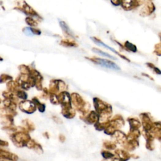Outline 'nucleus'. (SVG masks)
I'll use <instances>...</instances> for the list:
<instances>
[{"mask_svg":"<svg viewBox=\"0 0 161 161\" xmlns=\"http://www.w3.org/2000/svg\"><path fill=\"white\" fill-rule=\"evenodd\" d=\"M11 140L17 146L23 147L27 145L30 138L27 133L18 132L12 134Z\"/></svg>","mask_w":161,"mask_h":161,"instance_id":"obj_1","label":"nucleus"},{"mask_svg":"<svg viewBox=\"0 0 161 161\" xmlns=\"http://www.w3.org/2000/svg\"><path fill=\"white\" fill-rule=\"evenodd\" d=\"M15 10H18V11H21L24 14H25L28 17H38L39 18V14L29 5L27 4L25 1H23L22 4L21 6H19L18 7L15 8Z\"/></svg>","mask_w":161,"mask_h":161,"instance_id":"obj_2","label":"nucleus"},{"mask_svg":"<svg viewBox=\"0 0 161 161\" xmlns=\"http://www.w3.org/2000/svg\"><path fill=\"white\" fill-rule=\"evenodd\" d=\"M90 60L93 62L94 63L98 64L100 66H102L103 67L108 68V69H111L114 70H120V68L113 62H111L108 60L106 59H103L100 58H91Z\"/></svg>","mask_w":161,"mask_h":161,"instance_id":"obj_3","label":"nucleus"},{"mask_svg":"<svg viewBox=\"0 0 161 161\" xmlns=\"http://www.w3.org/2000/svg\"><path fill=\"white\" fill-rule=\"evenodd\" d=\"M20 109L25 113L31 114L36 110L35 105L30 101H23L19 104Z\"/></svg>","mask_w":161,"mask_h":161,"instance_id":"obj_4","label":"nucleus"},{"mask_svg":"<svg viewBox=\"0 0 161 161\" xmlns=\"http://www.w3.org/2000/svg\"><path fill=\"white\" fill-rule=\"evenodd\" d=\"M91 39L95 43V44H96L97 45H100V46H102V47H105V48H108V49H109V50H110L111 51H112L113 52H114L115 54H116L117 55H118V56H119L120 57H122L123 59H124L125 60H127V61H130L129 60V59H128L126 57H125V56H123V55H121V54H120L119 52H118L117 51H115V49L114 48H113L112 47H109L108 45H106V44H104L102 40H99L98 39H97V38H96V37H91Z\"/></svg>","mask_w":161,"mask_h":161,"instance_id":"obj_5","label":"nucleus"},{"mask_svg":"<svg viewBox=\"0 0 161 161\" xmlns=\"http://www.w3.org/2000/svg\"><path fill=\"white\" fill-rule=\"evenodd\" d=\"M59 25H60V27H61V29H63V32L67 36H69L71 38H74V35L72 33V32L70 28L68 27V25H67L66 23H65L64 21H62V20H59Z\"/></svg>","mask_w":161,"mask_h":161,"instance_id":"obj_6","label":"nucleus"},{"mask_svg":"<svg viewBox=\"0 0 161 161\" xmlns=\"http://www.w3.org/2000/svg\"><path fill=\"white\" fill-rule=\"evenodd\" d=\"M142 13H144V15H147L146 16L148 15L151 14L152 12L155 10V6L154 5V4L152 2L148 3V4H147L142 10Z\"/></svg>","mask_w":161,"mask_h":161,"instance_id":"obj_7","label":"nucleus"},{"mask_svg":"<svg viewBox=\"0 0 161 161\" xmlns=\"http://www.w3.org/2000/svg\"><path fill=\"white\" fill-rule=\"evenodd\" d=\"M23 31L26 35L29 36L33 35H40L41 34V31L40 30L36 29L34 27H25L23 29Z\"/></svg>","mask_w":161,"mask_h":161,"instance_id":"obj_8","label":"nucleus"},{"mask_svg":"<svg viewBox=\"0 0 161 161\" xmlns=\"http://www.w3.org/2000/svg\"><path fill=\"white\" fill-rule=\"evenodd\" d=\"M92 51H93V52H95V53H96V54H99V55H101V56H104V57H108V58H109V59H114V60L117 59V58L115 57H113V56H111L110 54H108V53H106V52H105L100 50V49H98V48H92Z\"/></svg>","mask_w":161,"mask_h":161,"instance_id":"obj_9","label":"nucleus"},{"mask_svg":"<svg viewBox=\"0 0 161 161\" xmlns=\"http://www.w3.org/2000/svg\"><path fill=\"white\" fill-rule=\"evenodd\" d=\"M125 47L128 51H131L132 52H136L137 51V48L134 44L129 42L128 41L125 42Z\"/></svg>","mask_w":161,"mask_h":161,"instance_id":"obj_10","label":"nucleus"},{"mask_svg":"<svg viewBox=\"0 0 161 161\" xmlns=\"http://www.w3.org/2000/svg\"><path fill=\"white\" fill-rule=\"evenodd\" d=\"M25 22L30 27H35L38 25V23L31 17H27L25 18Z\"/></svg>","mask_w":161,"mask_h":161,"instance_id":"obj_11","label":"nucleus"},{"mask_svg":"<svg viewBox=\"0 0 161 161\" xmlns=\"http://www.w3.org/2000/svg\"><path fill=\"white\" fill-rule=\"evenodd\" d=\"M130 127L132 130H136L137 129H138V128L140 126V122L135 119L130 120Z\"/></svg>","mask_w":161,"mask_h":161,"instance_id":"obj_12","label":"nucleus"},{"mask_svg":"<svg viewBox=\"0 0 161 161\" xmlns=\"http://www.w3.org/2000/svg\"><path fill=\"white\" fill-rule=\"evenodd\" d=\"M98 119H99V117L98 115L95 112H94V111H92L91 113L87 118V120H88L89 123L96 122Z\"/></svg>","mask_w":161,"mask_h":161,"instance_id":"obj_13","label":"nucleus"},{"mask_svg":"<svg viewBox=\"0 0 161 161\" xmlns=\"http://www.w3.org/2000/svg\"><path fill=\"white\" fill-rule=\"evenodd\" d=\"M60 44L63 45V46H66V47H76L77 46V44L71 40H64L60 42Z\"/></svg>","mask_w":161,"mask_h":161,"instance_id":"obj_14","label":"nucleus"},{"mask_svg":"<svg viewBox=\"0 0 161 161\" xmlns=\"http://www.w3.org/2000/svg\"><path fill=\"white\" fill-rule=\"evenodd\" d=\"M11 79H12V78L11 76H10L9 75H8V74H2L1 76H0V82L1 83L5 82L11 80Z\"/></svg>","mask_w":161,"mask_h":161,"instance_id":"obj_15","label":"nucleus"},{"mask_svg":"<svg viewBox=\"0 0 161 161\" xmlns=\"http://www.w3.org/2000/svg\"><path fill=\"white\" fill-rule=\"evenodd\" d=\"M17 96L18 98L20 99H23V100H26L27 98V94L23 91L18 90L17 92Z\"/></svg>","mask_w":161,"mask_h":161,"instance_id":"obj_16","label":"nucleus"},{"mask_svg":"<svg viewBox=\"0 0 161 161\" xmlns=\"http://www.w3.org/2000/svg\"><path fill=\"white\" fill-rule=\"evenodd\" d=\"M102 155H103V157L106 159L111 158V157H113L114 156L113 154H112L111 153H109V152H103L102 153Z\"/></svg>","mask_w":161,"mask_h":161,"instance_id":"obj_17","label":"nucleus"},{"mask_svg":"<svg viewBox=\"0 0 161 161\" xmlns=\"http://www.w3.org/2000/svg\"><path fill=\"white\" fill-rule=\"evenodd\" d=\"M147 65L148 66H149V67H151V68H152L154 71H155V72H156V73H157V74H160V71L158 69V68H157V67H155L153 64H150V63H148L147 64Z\"/></svg>","mask_w":161,"mask_h":161,"instance_id":"obj_18","label":"nucleus"},{"mask_svg":"<svg viewBox=\"0 0 161 161\" xmlns=\"http://www.w3.org/2000/svg\"><path fill=\"white\" fill-rule=\"evenodd\" d=\"M122 0H111V2L115 6H119L121 5Z\"/></svg>","mask_w":161,"mask_h":161,"instance_id":"obj_19","label":"nucleus"},{"mask_svg":"<svg viewBox=\"0 0 161 161\" xmlns=\"http://www.w3.org/2000/svg\"><path fill=\"white\" fill-rule=\"evenodd\" d=\"M1 102H2V100H0V103H1Z\"/></svg>","mask_w":161,"mask_h":161,"instance_id":"obj_20","label":"nucleus"}]
</instances>
